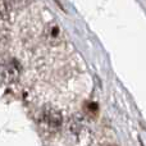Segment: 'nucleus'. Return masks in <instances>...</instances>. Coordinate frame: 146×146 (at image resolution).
Segmentation results:
<instances>
[{
	"instance_id": "1",
	"label": "nucleus",
	"mask_w": 146,
	"mask_h": 146,
	"mask_svg": "<svg viewBox=\"0 0 146 146\" xmlns=\"http://www.w3.org/2000/svg\"><path fill=\"white\" fill-rule=\"evenodd\" d=\"M87 106H88V109H86L87 111H92V113H96V111H98V105H96L95 103L87 104Z\"/></svg>"
},
{
	"instance_id": "2",
	"label": "nucleus",
	"mask_w": 146,
	"mask_h": 146,
	"mask_svg": "<svg viewBox=\"0 0 146 146\" xmlns=\"http://www.w3.org/2000/svg\"><path fill=\"white\" fill-rule=\"evenodd\" d=\"M111 146H113V145H111Z\"/></svg>"
}]
</instances>
